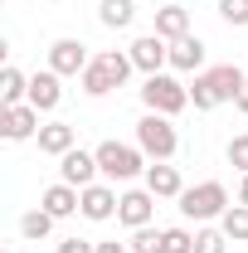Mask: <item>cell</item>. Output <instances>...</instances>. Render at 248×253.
I'll use <instances>...</instances> for the list:
<instances>
[{
	"label": "cell",
	"instance_id": "6da1fadb",
	"mask_svg": "<svg viewBox=\"0 0 248 253\" xmlns=\"http://www.w3.org/2000/svg\"><path fill=\"white\" fill-rule=\"evenodd\" d=\"M141 102H146V112L175 117V112H185V102H190V88L180 83V78H170V73H151V78L141 83Z\"/></svg>",
	"mask_w": 248,
	"mask_h": 253
},
{
	"label": "cell",
	"instance_id": "7a4b0ae2",
	"mask_svg": "<svg viewBox=\"0 0 248 253\" xmlns=\"http://www.w3.org/2000/svg\"><path fill=\"white\" fill-rule=\"evenodd\" d=\"M229 210V190L219 180H200V185L180 190V214L185 219H224Z\"/></svg>",
	"mask_w": 248,
	"mask_h": 253
},
{
	"label": "cell",
	"instance_id": "3957f363",
	"mask_svg": "<svg viewBox=\"0 0 248 253\" xmlns=\"http://www.w3.org/2000/svg\"><path fill=\"white\" fill-rule=\"evenodd\" d=\"M136 146H141L151 161H170V156H175V146H180V136H175L170 117H161V112H146V117L136 122Z\"/></svg>",
	"mask_w": 248,
	"mask_h": 253
},
{
	"label": "cell",
	"instance_id": "277c9868",
	"mask_svg": "<svg viewBox=\"0 0 248 253\" xmlns=\"http://www.w3.org/2000/svg\"><path fill=\"white\" fill-rule=\"evenodd\" d=\"M97 166H102L107 180H131V175L146 170V166H141V151H136V146H122V141H102V146H97Z\"/></svg>",
	"mask_w": 248,
	"mask_h": 253
},
{
	"label": "cell",
	"instance_id": "5b68a950",
	"mask_svg": "<svg viewBox=\"0 0 248 253\" xmlns=\"http://www.w3.org/2000/svg\"><path fill=\"white\" fill-rule=\"evenodd\" d=\"M88 63L93 59H88V44H83V39H54V44H49V68H54L59 78L83 73Z\"/></svg>",
	"mask_w": 248,
	"mask_h": 253
},
{
	"label": "cell",
	"instance_id": "8992f818",
	"mask_svg": "<svg viewBox=\"0 0 248 253\" xmlns=\"http://www.w3.org/2000/svg\"><path fill=\"white\" fill-rule=\"evenodd\" d=\"M205 83H209L214 102H239V93H244V83H248V73L239 68V63H214V68H205Z\"/></svg>",
	"mask_w": 248,
	"mask_h": 253
},
{
	"label": "cell",
	"instance_id": "52a82bcc",
	"mask_svg": "<svg viewBox=\"0 0 248 253\" xmlns=\"http://www.w3.org/2000/svg\"><path fill=\"white\" fill-rule=\"evenodd\" d=\"M126 54H131V63H136L146 78H151V73H161V68L170 63V44H165L161 34H141V39H136Z\"/></svg>",
	"mask_w": 248,
	"mask_h": 253
},
{
	"label": "cell",
	"instance_id": "ba28073f",
	"mask_svg": "<svg viewBox=\"0 0 248 253\" xmlns=\"http://www.w3.org/2000/svg\"><path fill=\"white\" fill-rule=\"evenodd\" d=\"M0 131H5L10 141H30V136H39V107H30V102L0 107Z\"/></svg>",
	"mask_w": 248,
	"mask_h": 253
},
{
	"label": "cell",
	"instance_id": "9c48e42d",
	"mask_svg": "<svg viewBox=\"0 0 248 253\" xmlns=\"http://www.w3.org/2000/svg\"><path fill=\"white\" fill-rule=\"evenodd\" d=\"M59 161H63V166H59V175L68 180V185H78V190L97 185L93 175L102 170V166H97V151H78V146H73V151H68V156H59Z\"/></svg>",
	"mask_w": 248,
	"mask_h": 253
},
{
	"label": "cell",
	"instance_id": "30bf717a",
	"mask_svg": "<svg viewBox=\"0 0 248 253\" xmlns=\"http://www.w3.org/2000/svg\"><path fill=\"white\" fill-rule=\"evenodd\" d=\"M39 210H49L54 219H68L73 210H83V190L68 185V180H59V185H49L44 195H39Z\"/></svg>",
	"mask_w": 248,
	"mask_h": 253
},
{
	"label": "cell",
	"instance_id": "8fae6325",
	"mask_svg": "<svg viewBox=\"0 0 248 253\" xmlns=\"http://www.w3.org/2000/svg\"><path fill=\"white\" fill-rule=\"evenodd\" d=\"M151 210H156L151 190H126L122 205H117V219H122L126 229H146V224H151Z\"/></svg>",
	"mask_w": 248,
	"mask_h": 253
},
{
	"label": "cell",
	"instance_id": "7c38bea8",
	"mask_svg": "<svg viewBox=\"0 0 248 253\" xmlns=\"http://www.w3.org/2000/svg\"><path fill=\"white\" fill-rule=\"evenodd\" d=\"M112 88H122V78H117V68H112L107 54H97V59L83 68V93L88 97H107Z\"/></svg>",
	"mask_w": 248,
	"mask_h": 253
},
{
	"label": "cell",
	"instance_id": "4fadbf2b",
	"mask_svg": "<svg viewBox=\"0 0 248 253\" xmlns=\"http://www.w3.org/2000/svg\"><path fill=\"white\" fill-rule=\"evenodd\" d=\"M146 190H151L156 200H180V170L175 166H165V161H156V166H146Z\"/></svg>",
	"mask_w": 248,
	"mask_h": 253
},
{
	"label": "cell",
	"instance_id": "5bb4252c",
	"mask_svg": "<svg viewBox=\"0 0 248 253\" xmlns=\"http://www.w3.org/2000/svg\"><path fill=\"white\" fill-rule=\"evenodd\" d=\"M59 97H63V88H59V73H54V68H44V73H34V78H30V107L54 112Z\"/></svg>",
	"mask_w": 248,
	"mask_h": 253
},
{
	"label": "cell",
	"instance_id": "9a60e30c",
	"mask_svg": "<svg viewBox=\"0 0 248 253\" xmlns=\"http://www.w3.org/2000/svg\"><path fill=\"white\" fill-rule=\"evenodd\" d=\"M170 68H175V73H195V68H205V39H200V34L175 39V44H170Z\"/></svg>",
	"mask_w": 248,
	"mask_h": 253
},
{
	"label": "cell",
	"instance_id": "2e32d148",
	"mask_svg": "<svg viewBox=\"0 0 248 253\" xmlns=\"http://www.w3.org/2000/svg\"><path fill=\"white\" fill-rule=\"evenodd\" d=\"M156 34H161L165 44L185 39V34H190V10H185V5H161V10H156Z\"/></svg>",
	"mask_w": 248,
	"mask_h": 253
},
{
	"label": "cell",
	"instance_id": "e0dca14e",
	"mask_svg": "<svg viewBox=\"0 0 248 253\" xmlns=\"http://www.w3.org/2000/svg\"><path fill=\"white\" fill-rule=\"evenodd\" d=\"M117 205H122V200H117L107 185H88V190H83V219H93V224L112 219V214H117Z\"/></svg>",
	"mask_w": 248,
	"mask_h": 253
},
{
	"label": "cell",
	"instance_id": "ac0fdd59",
	"mask_svg": "<svg viewBox=\"0 0 248 253\" xmlns=\"http://www.w3.org/2000/svg\"><path fill=\"white\" fill-rule=\"evenodd\" d=\"M39 151H44V156H68V151H73V126L68 122L39 126Z\"/></svg>",
	"mask_w": 248,
	"mask_h": 253
},
{
	"label": "cell",
	"instance_id": "d6986e66",
	"mask_svg": "<svg viewBox=\"0 0 248 253\" xmlns=\"http://www.w3.org/2000/svg\"><path fill=\"white\" fill-rule=\"evenodd\" d=\"M20 102H30V78L20 68H5L0 73V107H20Z\"/></svg>",
	"mask_w": 248,
	"mask_h": 253
},
{
	"label": "cell",
	"instance_id": "ffe728a7",
	"mask_svg": "<svg viewBox=\"0 0 248 253\" xmlns=\"http://www.w3.org/2000/svg\"><path fill=\"white\" fill-rule=\"evenodd\" d=\"M97 20H102L107 30H126V25L136 20V5H131V0H102V5H97Z\"/></svg>",
	"mask_w": 248,
	"mask_h": 253
},
{
	"label": "cell",
	"instance_id": "44dd1931",
	"mask_svg": "<svg viewBox=\"0 0 248 253\" xmlns=\"http://www.w3.org/2000/svg\"><path fill=\"white\" fill-rule=\"evenodd\" d=\"M49 229H54V214H49V210H30V214L20 219V234L34 239V244H39V239H49Z\"/></svg>",
	"mask_w": 248,
	"mask_h": 253
},
{
	"label": "cell",
	"instance_id": "7402d4cb",
	"mask_svg": "<svg viewBox=\"0 0 248 253\" xmlns=\"http://www.w3.org/2000/svg\"><path fill=\"white\" fill-rule=\"evenodd\" d=\"M219 229H224L229 239H239V244H244V239H248V205H229V210H224V219H219Z\"/></svg>",
	"mask_w": 248,
	"mask_h": 253
},
{
	"label": "cell",
	"instance_id": "603a6c76",
	"mask_svg": "<svg viewBox=\"0 0 248 253\" xmlns=\"http://www.w3.org/2000/svg\"><path fill=\"white\" fill-rule=\"evenodd\" d=\"M229 249V234L224 229H200L195 234V253H224Z\"/></svg>",
	"mask_w": 248,
	"mask_h": 253
},
{
	"label": "cell",
	"instance_id": "cb8c5ba5",
	"mask_svg": "<svg viewBox=\"0 0 248 253\" xmlns=\"http://www.w3.org/2000/svg\"><path fill=\"white\" fill-rule=\"evenodd\" d=\"M165 239V253H195V234L190 229H161Z\"/></svg>",
	"mask_w": 248,
	"mask_h": 253
},
{
	"label": "cell",
	"instance_id": "d4e9b609",
	"mask_svg": "<svg viewBox=\"0 0 248 253\" xmlns=\"http://www.w3.org/2000/svg\"><path fill=\"white\" fill-rule=\"evenodd\" d=\"M131 253H165V239H161L151 224H146V229H136V239H131Z\"/></svg>",
	"mask_w": 248,
	"mask_h": 253
},
{
	"label": "cell",
	"instance_id": "484cf974",
	"mask_svg": "<svg viewBox=\"0 0 248 253\" xmlns=\"http://www.w3.org/2000/svg\"><path fill=\"white\" fill-rule=\"evenodd\" d=\"M224 25H248V0H219Z\"/></svg>",
	"mask_w": 248,
	"mask_h": 253
},
{
	"label": "cell",
	"instance_id": "4316f807",
	"mask_svg": "<svg viewBox=\"0 0 248 253\" xmlns=\"http://www.w3.org/2000/svg\"><path fill=\"white\" fill-rule=\"evenodd\" d=\"M190 102H195L200 112H209V107H219V102H214V93H209V83H205V73H200V78L190 83Z\"/></svg>",
	"mask_w": 248,
	"mask_h": 253
},
{
	"label": "cell",
	"instance_id": "83f0119b",
	"mask_svg": "<svg viewBox=\"0 0 248 253\" xmlns=\"http://www.w3.org/2000/svg\"><path fill=\"white\" fill-rule=\"evenodd\" d=\"M229 166H239V170L248 175V131H244V136H234V141H229Z\"/></svg>",
	"mask_w": 248,
	"mask_h": 253
},
{
	"label": "cell",
	"instance_id": "f1b7e54d",
	"mask_svg": "<svg viewBox=\"0 0 248 253\" xmlns=\"http://www.w3.org/2000/svg\"><path fill=\"white\" fill-rule=\"evenodd\" d=\"M59 253H97V244H88V239L73 234V239H63V244H59Z\"/></svg>",
	"mask_w": 248,
	"mask_h": 253
},
{
	"label": "cell",
	"instance_id": "f546056e",
	"mask_svg": "<svg viewBox=\"0 0 248 253\" xmlns=\"http://www.w3.org/2000/svg\"><path fill=\"white\" fill-rule=\"evenodd\" d=\"M97 253H131V249H126V244H117V239H112V244H97Z\"/></svg>",
	"mask_w": 248,
	"mask_h": 253
},
{
	"label": "cell",
	"instance_id": "4dcf8cb0",
	"mask_svg": "<svg viewBox=\"0 0 248 253\" xmlns=\"http://www.w3.org/2000/svg\"><path fill=\"white\" fill-rule=\"evenodd\" d=\"M239 205H248V175L239 180Z\"/></svg>",
	"mask_w": 248,
	"mask_h": 253
},
{
	"label": "cell",
	"instance_id": "1f68e13d",
	"mask_svg": "<svg viewBox=\"0 0 248 253\" xmlns=\"http://www.w3.org/2000/svg\"><path fill=\"white\" fill-rule=\"evenodd\" d=\"M239 112L248 117V83H244V93H239Z\"/></svg>",
	"mask_w": 248,
	"mask_h": 253
},
{
	"label": "cell",
	"instance_id": "d6a6232c",
	"mask_svg": "<svg viewBox=\"0 0 248 253\" xmlns=\"http://www.w3.org/2000/svg\"><path fill=\"white\" fill-rule=\"evenodd\" d=\"M5 253H10V249H5Z\"/></svg>",
	"mask_w": 248,
	"mask_h": 253
}]
</instances>
